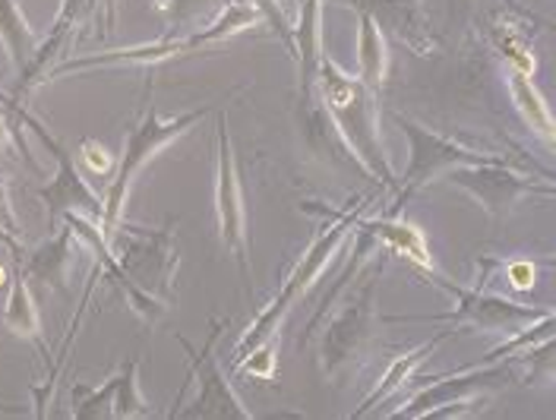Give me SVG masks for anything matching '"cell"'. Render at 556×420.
I'll use <instances>...</instances> for the list:
<instances>
[{"label":"cell","instance_id":"obj_26","mask_svg":"<svg viewBox=\"0 0 556 420\" xmlns=\"http://www.w3.org/2000/svg\"><path fill=\"white\" fill-rule=\"evenodd\" d=\"M3 281H7V269L0 266V288H3Z\"/></svg>","mask_w":556,"mask_h":420},{"label":"cell","instance_id":"obj_15","mask_svg":"<svg viewBox=\"0 0 556 420\" xmlns=\"http://www.w3.org/2000/svg\"><path fill=\"white\" fill-rule=\"evenodd\" d=\"M509 92H513V102H516L519 114L525 117V124L531 130H538L544 140H554V114H551V107L544 102V96L538 92V86L531 82V76L509 71Z\"/></svg>","mask_w":556,"mask_h":420},{"label":"cell","instance_id":"obj_4","mask_svg":"<svg viewBox=\"0 0 556 420\" xmlns=\"http://www.w3.org/2000/svg\"><path fill=\"white\" fill-rule=\"evenodd\" d=\"M399 124H402L405 137L412 140V165L405 171V190H402V196H399L395 206H402V200L412 196L417 187H424L430 177L446 171V168L458 165V162H468V165H500L496 158H484V155L465 152V149H458L452 142L433 137L430 130H424L420 124L408 120V117H399Z\"/></svg>","mask_w":556,"mask_h":420},{"label":"cell","instance_id":"obj_23","mask_svg":"<svg viewBox=\"0 0 556 420\" xmlns=\"http://www.w3.org/2000/svg\"><path fill=\"white\" fill-rule=\"evenodd\" d=\"M506 276H509V284H513V288L528 291V288L534 284V279H538V269H534L531 263H509Z\"/></svg>","mask_w":556,"mask_h":420},{"label":"cell","instance_id":"obj_27","mask_svg":"<svg viewBox=\"0 0 556 420\" xmlns=\"http://www.w3.org/2000/svg\"><path fill=\"white\" fill-rule=\"evenodd\" d=\"M0 238H3V234H0Z\"/></svg>","mask_w":556,"mask_h":420},{"label":"cell","instance_id":"obj_9","mask_svg":"<svg viewBox=\"0 0 556 420\" xmlns=\"http://www.w3.org/2000/svg\"><path fill=\"white\" fill-rule=\"evenodd\" d=\"M551 310H534V307H521L513 301L493 297L484 291H458V310L446 316H424V322H471V326H484V329H513L521 319H541Z\"/></svg>","mask_w":556,"mask_h":420},{"label":"cell","instance_id":"obj_8","mask_svg":"<svg viewBox=\"0 0 556 420\" xmlns=\"http://www.w3.org/2000/svg\"><path fill=\"white\" fill-rule=\"evenodd\" d=\"M218 326L212 329V339H208V345L197 357H193V364H190V373L193 377H200V395H197V402H193V408H187L184 415L187 418H250V411L241 405V398L235 395V389L228 385L225 380V373H222V367L215 364V357H212V348H215V339H218Z\"/></svg>","mask_w":556,"mask_h":420},{"label":"cell","instance_id":"obj_12","mask_svg":"<svg viewBox=\"0 0 556 420\" xmlns=\"http://www.w3.org/2000/svg\"><path fill=\"white\" fill-rule=\"evenodd\" d=\"M503 377H506L503 367H490L484 360L481 367H475V370H468V373L458 377V392H468V389H475L478 383L503 380ZM452 395H455V385L450 383V377H440V385H430L427 392H420L415 402H412V408H402L399 411V418H424V415H430L440 402H446Z\"/></svg>","mask_w":556,"mask_h":420},{"label":"cell","instance_id":"obj_3","mask_svg":"<svg viewBox=\"0 0 556 420\" xmlns=\"http://www.w3.org/2000/svg\"><path fill=\"white\" fill-rule=\"evenodd\" d=\"M357 215L361 212H348V215H342V218H336L332 225H329V231H323V234H316V241H313V246L307 250V256L294 266V272L288 276V281H285V288L278 291V297L273 301V307H266L263 314H260V319H253V326L247 329V335H243L241 348H238V357H243L250 348H256L260 342H266L273 332H276L278 319L285 316V310L311 288L313 281H316V276L326 269V263L332 259V253L339 250V244L345 241L348 228L351 225H357Z\"/></svg>","mask_w":556,"mask_h":420},{"label":"cell","instance_id":"obj_16","mask_svg":"<svg viewBox=\"0 0 556 420\" xmlns=\"http://www.w3.org/2000/svg\"><path fill=\"white\" fill-rule=\"evenodd\" d=\"M0 38L10 48L13 64L23 71L29 64V58H33L35 33L33 26H29V20L23 16V10H20L16 0H0Z\"/></svg>","mask_w":556,"mask_h":420},{"label":"cell","instance_id":"obj_14","mask_svg":"<svg viewBox=\"0 0 556 420\" xmlns=\"http://www.w3.org/2000/svg\"><path fill=\"white\" fill-rule=\"evenodd\" d=\"M357 64H361V82L367 86V92H380L386 82V41H382L380 26L370 13L361 16Z\"/></svg>","mask_w":556,"mask_h":420},{"label":"cell","instance_id":"obj_20","mask_svg":"<svg viewBox=\"0 0 556 420\" xmlns=\"http://www.w3.org/2000/svg\"><path fill=\"white\" fill-rule=\"evenodd\" d=\"M241 370L256 377V380H273L276 377V342H273V335L243 354Z\"/></svg>","mask_w":556,"mask_h":420},{"label":"cell","instance_id":"obj_13","mask_svg":"<svg viewBox=\"0 0 556 420\" xmlns=\"http://www.w3.org/2000/svg\"><path fill=\"white\" fill-rule=\"evenodd\" d=\"M361 228H367L370 234H377L382 244L392 246L395 253H402L408 263H415L420 269H433V259H430L427 241H424L420 228L412 225V221H367V225H361Z\"/></svg>","mask_w":556,"mask_h":420},{"label":"cell","instance_id":"obj_2","mask_svg":"<svg viewBox=\"0 0 556 420\" xmlns=\"http://www.w3.org/2000/svg\"><path fill=\"white\" fill-rule=\"evenodd\" d=\"M316 76H319V86H323V99H326L329 111L336 114V120H339L348 142L361 152V158L370 165V171L392 180V171H389L380 145H377V127H374V114H370L367 86L361 79L345 76L329 61H323V67H319Z\"/></svg>","mask_w":556,"mask_h":420},{"label":"cell","instance_id":"obj_11","mask_svg":"<svg viewBox=\"0 0 556 420\" xmlns=\"http://www.w3.org/2000/svg\"><path fill=\"white\" fill-rule=\"evenodd\" d=\"M455 183H462L465 190H471L490 212L506 209L509 203H516V196L525 193V190H538L534 183L521 180L519 175H506V171H496V175H490V171H481V175L458 171Z\"/></svg>","mask_w":556,"mask_h":420},{"label":"cell","instance_id":"obj_18","mask_svg":"<svg viewBox=\"0 0 556 420\" xmlns=\"http://www.w3.org/2000/svg\"><path fill=\"white\" fill-rule=\"evenodd\" d=\"M70 266V228H64L54 241H48L45 246H38L33 256H29V269L41 281L48 284H58L64 288V276H67Z\"/></svg>","mask_w":556,"mask_h":420},{"label":"cell","instance_id":"obj_1","mask_svg":"<svg viewBox=\"0 0 556 420\" xmlns=\"http://www.w3.org/2000/svg\"><path fill=\"white\" fill-rule=\"evenodd\" d=\"M200 117H206V111H190L184 117H172V120H162L155 111H146V117L130 127L127 133V142H124V155L114 168V180L108 187V203L102 209V231L111 234L117 228V218H121V209H124V200H127V190L134 183L137 171L159 152L165 149L174 137L187 133Z\"/></svg>","mask_w":556,"mask_h":420},{"label":"cell","instance_id":"obj_21","mask_svg":"<svg viewBox=\"0 0 556 420\" xmlns=\"http://www.w3.org/2000/svg\"><path fill=\"white\" fill-rule=\"evenodd\" d=\"M496 48H500V51H503V58L509 61V71H519L525 73V76H531L534 67H538V64H534V58H531V51H528V44H525L513 29L496 36Z\"/></svg>","mask_w":556,"mask_h":420},{"label":"cell","instance_id":"obj_17","mask_svg":"<svg viewBox=\"0 0 556 420\" xmlns=\"http://www.w3.org/2000/svg\"><path fill=\"white\" fill-rule=\"evenodd\" d=\"M443 339H446V335H440L437 342H427L424 348H417V351H412V354H405V357H399V360H395V364H392V367L386 370L382 383L377 385L374 392H370V398L364 402V408H357V411H354V418H367V415H370V411H374V408L380 405L382 398H389V395H392L395 389H402V385L408 383V377L415 373L417 364H420V360H424V357H427L430 351L437 348V345H440Z\"/></svg>","mask_w":556,"mask_h":420},{"label":"cell","instance_id":"obj_22","mask_svg":"<svg viewBox=\"0 0 556 420\" xmlns=\"http://www.w3.org/2000/svg\"><path fill=\"white\" fill-rule=\"evenodd\" d=\"M83 162H86V168L92 171V175H104V171H111L114 168V158L108 155V149H104L102 142L96 140H83Z\"/></svg>","mask_w":556,"mask_h":420},{"label":"cell","instance_id":"obj_10","mask_svg":"<svg viewBox=\"0 0 556 420\" xmlns=\"http://www.w3.org/2000/svg\"><path fill=\"white\" fill-rule=\"evenodd\" d=\"M7 246L13 250V259H16V272L10 279V294H7V304H3V322L10 332H16L20 339H29L35 345H41V326H38V310L33 304V294H29V281L23 272V250L7 241Z\"/></svg>","mask_w":556,"mask_h":420},{"label":"cell","instance_id":"obj_19","mask_svg":"<svg viewBox=\"0 0 556 420\" xmlns=\"http://www.w3.org/2000/svg\"><path fill=\"white\" fill-rule=\"evenodd\" d=\"M137 370L139 360H130V364H124V370L117 377L114 402H111V415L114 418H142V415H149V408H146V402L139 395Z\"/></svg>","mask_w":556,"mask_h":420},{"label":"cell","instance_id":"obj_6","mask_svg":"<svg viewBox=\"0 0 556 420\" xmlns=\"http://www.w3.org/2000/svg\"><path fill=\"white\" fill-rule=\"evenodd\" d=\"M225 114H218V183H215V212H218V228H222V241L228 250H235V256L241 259L243 276L250 272L247 263V250H243V206H241V187L235 175V158H231V142H228V127H225Z\"/></svg>","mask_w":556,"mask_h":420},{"label":"cell","instance_id":"obj_24","mask_svg":"<svg viewBox=\"0 0 556 420\" xmlns=\"http://www.w3.org/2000/svg\"><path fill=\"white\" fill-rule=\"evenodd\" d=\"M0 221L7 225V231L16 234V218H13V209H10V200H7V187H3V175H0Z\"/></svg>","mask_w":556,"mask_h":420},{"label":"cell","instance_id":"obj_5","mask_svg":"<svg viewBox=\"0 0 556 420\" xmlns=\"http://www.w3.org/2000/svg\"><path fill=\"white\" fill-rule=\"evenodd\" d=\"M29 127H33L35 133H38V140L45 142L48 149H51V155L58 158V177H54V183L51 187H45L41 190V200L48 203V209H51V221H54V215H64V212H89V215H96L99 221H102V206H99V196L86 187V180L79 177L76 171V165H73V158L67 155V149L61 145L58 140H51L48 133H45V127L35 120L33 114H20Z\"/></svg>","mask_w":556,"mask_h":420},{"label":"cell","instance_id":"obj_7","mask_svg":"<svg viewBox=\"0 0 556 420\" xmlns=\"http://www.w3.org/2000/svg\"><path fill=\"white\" fill-rule=\"evenodd\" d=\"M64 221H67L70 234H76L86 250H92L96 253V259H99V272H104L108 279L114 281L121 291H124V297L130 301V307L137 310L139 316H146V319H159V316L165 314V307H162V301H155L152 294H146L142 288H139L134 276L121 266V259L111 253V246L104 244V231H99L89 218H83L79 212H64Z\"/></svg>","mask_w":556,"mask_h":420},{"label":"cell","instance_id":"obj_25","mask_svg":"<svg viewBox=\"0 0 556 420\" xmlns=\"http://www.w3.org/2000/svg\"><path fill=\"white\" fill-rule=\"evenodd\" d=\"M0 411H10V415H20V408H13L10 402H0Z\"/></svg>","mask_w":556,"mask_h":420}]
</instances>
